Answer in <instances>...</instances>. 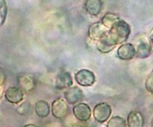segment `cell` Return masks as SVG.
Here are the masks:
<instances>
[{
    "instance_id": "cell-11",
    "label": "cell",
    "mask_w": 153,
    "mask_h": 127,
    "mask_svg": "<svg viewBox=\"0 0 153 127\" xmlns=\"http://www.w3.org/2000/svg\"><path fill=\"white\" fill-rule=\"evenodd\" d=\"M55 88L58 90L67 89L73 85L71 75L67 72L59 73L55 79Z\"/></svg>"
},
{
    "instance_id": "cell-5",
    "label": "cell",
    "mask_w": 153,
    "mask_h": 127,
    "mask_svg": "<svg viewBox=\"0 0 153 127\" xmlns=\"http://www.w3.org/2000/svg\"><path fill=\"white\" fill-rule=\"evenodd\" d=\"M67 101L63 98H58L52 102V114L57 119H64L68 114Z\"/></svg>"
},
{
    "instance_id": "cell-2",
    "label": "cell",
    "mask_w": 153,
    "mask_h": 127,
    "mask_svg": "<svg viewBox=\"0 0 153 127\" xmlns=\"http://www.w3.org/2000/svg\"><path fill=\"white\" fill-rule=\"evenodd\" d=\"M112 113V109L110 105L107 102H100L94 108L93 114L94 120L100 123L106 122L110 118Z\"/></svg>"
},
{
    "instance_id": "cell-20",
    "label": "cell",
    "mask_w": 153,
    "mask_h": 127,
    "mask_svg": "<svg viewBox=\"0 0 153 127\" xmlns=\"http://www.w3.org/2000/svg\"><path fill=\"white\" fill-rule=\"evenodd\" d=\"M72 127H89V126L85 123V122L77 123H74L72 125Z\"/></svg>"
},
{
    "instance_id": "cell-10",
    "label": "cell",
    "mask_w": 153,
    "mask_h": 127,
    "mask_svg": "<svg viewBox=\"0 0 153 127\" xmlns=\"http://www.w3.org/2000/svg\"><path fill=\"white\" fill-rule=\"evenodd\" d=\"M5 99L10 103L18 104L23 100L24 93L20 88L9 87L4 94Z\"/></svg>"
},
{
    "instance_id": "cell-6",
    "label": "cell",
    "mask_w": 153,
    "mask_h": 127,
    "mask_svg": "<svg viewBox=\"0 0 153 127\" xmlns=\"http://www.w3.org/2000/svg\"><path fill=\"white\" fill-rule=\"evenodd\" d=\"M64 95L67 102L71 105L77 104L84 99L83 91L77 86H71L67 88Z\"/></svg>"
},
{
    "instance_id": "cell-8",
    "label": "cell",
    "mask_w": 153,
    "mask_h": 127,
    "mask_svg": "<svg viewBox=\"0 0 153 127\" xmlns=\"http://www.w3.org/2000/svg\"><path fill=\"white\" fill-rule=\"evenodd\" d=\"M134 46L136 49V56L137 58H146L150 55L152 48L149 40L146 37H140Z\"/></svg>"
},
{
    "instance_id": "cell-12",
    "label": "cell",
    "mask_w": 153,
    "mask_h": 127,
    "mask_svg": "<svg viewBox=\"0 0 153 127\" xmlns=\"http://www.w3.org/2000/svg\"><path fill=\"white\" fill-rule=\"evenodd\" d=\"M84 7L90 15L98 16L102 11V2L101 0H85Z\"/></svg>"
},
{
    "instance_id": "cell-23",
    "label": "cell",
    "mask_w": 153,
    "mask_h": 127,
    "mask_svg": "<svg viewBox=\"0 0 153 127\" xmlns=\"http://www.w3.org/2000/svg\"><path fill=\"white\" fill-rule=\"evenodd\" d=\"M151 127H153V118L152 120V122H151Z\"/></svg>"
},
{
    "instance_id": "cell-22",
    "label": "cell",
    "mask_w": 153,
    "mask_h": 127,
    "mask_svg": "<svg viewBox=\"0 0 153 127\" xmlns=\"http://www.w3.org/2000/svg\"><path fill=\"white\" fill-rule=\"evenodd\" d=\"M23 127H38V126L34 125V124H26V125L24 126Z\"/></svg>"
},
{
    "instance_id": "cell-15",
    "label": "cell",
    "mask_w": 153,
    "mask_h": 127,
    "mask_svg": "<svg viewBox=\"0 0 153 127\" xmlns=\"http://www.w3.org/2000/svg\"><path fill=\"white\" fill-rule=\"evenodd\" d=\"M36 114L42 118L48 117L50 114V106L45 100H38L35 104Z\"/></svg>"
},
{
    "instance_id": "cell-13",
    "label": "cell",
    "mask_w": 153,
    "mask_h": 127,
    "mask_svg": "<svg viewBox=\"0 0 153 127\" xmlns=\"http://www.w3.org/2000/svg\"><path fill=\"white\" fill-rule=\"evenodd\" d=\"M144 119L140 111H132L127 117V125L128 127H143Z\"/></svg>"
},
{
    "instance_id": "cell-3",
    "label": "cell",
    "mask_w": 153,
    "mask_h": 127,
    "mask_svg": "<svg viewBox=\"0 0 153 127\" xmlns=\"http://www.w3.org/2000/svg\"><path fill=\"white\" fill-rule=\"evenodd\" d=\"M73 113L78 120L85 123L91 119V109L86 103L79 102L73 106Z\"/></svg>"
},
{
    "instance_id": "cell-18",
    "label": "cell",
    "mask_w": 153,
    "mask_h": 127,
    "mask_svg": "<svg viewBox=\"0 0 153 127\" xmlns=\"http://www.w3.org/2000/svg\"><path fill=\"white\" fill-rule=\"evenodd\" d=\"M31 108V103L29 102L24 101L18 106L16 108V111H17L18 114L21 115V116H25L30 112Z\"/></svg>"
},
{
    "instance_id": "cell-16",
    "label": "cell",
    "mask_w": 153,
    "mask_h": 127,
    "mask_svg": "<svg viewBox=\"0 0 153 127\" xmlns=\"http://www.w3.org/2000/svg\"><path fill=\"white\" fill-rule=\"evenodd\" d=\"M120 16L115 13H106L102 18V23L105 25L108 28H111L117 22L120 20Z\"/></svg>"
},
{
    "instance_id": "cell-19",
    "label": "cell",
    "mask_w": 153,
    "mask_h": 127,
    "mask_svg": "<svg viewBox=\"0 0 153 127\" xmlns=\"http://www.w3.org/2000/svg\"><path fill=\"white\" fill-rule=\"evenodd\" d=\"M145 87L149 92L153 94V70L146 79V82H145Z\"/></svg>"
},
{
    "instance_id": "cell-7",
    "label": "cell",
    "mask_w": 153,
    "mask_h": 127,
    "mask_svg": "<svg viewBox=\"0 0 153 127\" xmlns=\"http://www.w3.org/2000/svg\"><path fill=\"white\" fill-rule=\"evenodd\" d=\"M109 28L103 25L102 22H95L91 25L88 30V36L91 40L98 41L105 36Z\"/></svg>"
},
{
    "instance_id": "cell-4",
    "label": "cell",
    "mask_w": 153,
    "mask_h": 127,
    "mask_svg": "<svg viewBox=\"0 0 153 127\" xmlns=\"http://www.w3.org/2000/svg\"><path fill=\"white\" fill-rule=\"evenodd\" d=\"M75 79L79 85L83 87L92 86L96 82V76L93 72L83 69L75 74Z\"/></svg>"
},
{
    "instance_id": "cell-17",
    "label": "cell",
    "mask_w": 153,
    "mask_h": 127,
    "mask_svg": "<svg viewBox=\"0 0 153 127\" xmlns=\"http://www.w3.org/2000/svg\"><path fill=\"white\" fill-rule=\"evenodd\" d=\"M127 121L120 116H114L107 123V127H127Z\"/></svg>"
},
{
    "instance_id": "cell-1",
    "label": "cell",
    "mask_w": 153,
    "mask_h": 127,
    "mask_svg": "<svg viewBox=\"0 0 153 127\" xmlns=\"http://www.w3.org/2000/svg\"><path fill=\"white\" fill-rule=\"evenodd\" d=\"M130 34V25L124 20L120 19L111 28H109L104 37L97 41V49L102 53H108L116 47L117 45L126 41Z\"/></svg>"
},
{
    "instance_id": "cell-9",
    "label": "cell",
    "mask_w": 153,
    "mask_h": 127,
    "mask_svg": "<svg viewBox=\"0 0 153 127\" xmlns=\"http://www.w3.org/2000/svg\"><path fill=\"white\" fill-rule=\"evenodd\" d=\"M117 56L123 61H129L136 56V49L134 45L131 43H124L117 49Z\"/></svg>"
},
{
    "instance_id": "cell-21",
    "label": "cell",
    "mask_w": 153,
    "mask_h": 127,
    "mask_svg": "<svg viewBox=\"0 0 153 127\" xmlns=\"http://www.w3.org/2000/svg\"><path fill=\"white\" fill-rule=\"evenodd\" d=\"M149 42H150V43H151V46H152V48L153 49V28L152 29V31H151L150 34H149Z\"/></svg>"
},
{
    "instance_id": "cell-14",
    "label": "cell",
    "mask_w": 153,
    "mask_h": 127,
    "mask_svg": "<svg viewBox=\"0 0 153 127\" xmlns=\"http://www.w3.org/2000/svg\"><path fill=\"white\" fill-rule=\"evenodd\" d=\"M18 83H19V88L25 92H30L33 91L36 85L34 79L28 75L20 76L18 79Z\"/></svg>"
}]
</instances>
